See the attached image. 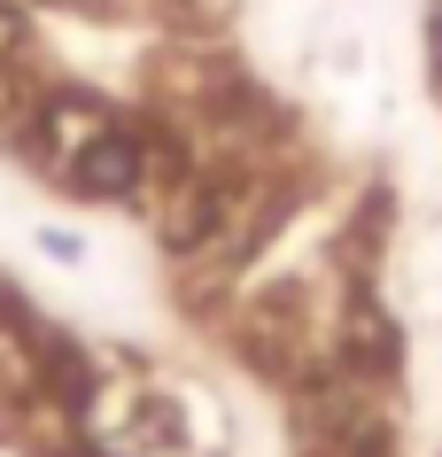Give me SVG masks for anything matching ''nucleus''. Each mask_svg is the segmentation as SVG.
<instances>
[{"mask_svg": "<svg viewBox=\"0 0 442 457\" xmlns=\"http://www.w3.org/2000/svg\"><path fill=\"white\" fill-rule=\"evenodd\" d=\"M63 187L71 194H86V202H132V194L147 187V147H140V132L132 124H109L86 155H78L71 170H63Z\"/></svg>", "mask_w": 442, "mask_h": 457, "instance_id": "1", "label": "nucleus"}, {"mask_svg": "<svg viewBox=\"0 0 442 457\" xmlns=\"http://www.w3.org/2000/svg\"><path fill=\"white\" fill-rule=\"evenodd\" d=\"M427 86L442 101V0H427Z\"/></svg>", "mask_w": 442, "mask_h": 457, "instance_id": "4", "label": "nucleus"}, {"mask_svg": "<svg viewBox=\"0 0 442 457\" xmlns=\"http://www.w3.org/2000/svg\"><path fill=\"white\" fill-rule=\"evenodd\" d=\"M372 248H388V194H365V210L349 217V233L334 241V264H342L349 279H365V271H372Z\"/></svg>", "mask_w": 442, "mask_h": 457, "instance_id": "3", "label": "nucleus"}, {"mask_svg": "<svg viewBox=\"0 0 442 457\" xmlns=\"http://www.w3.org/2000/svg\"><path fill=\"white\" fill-rule=\"evenodd\" d=\"M334 357H342L357 380L396 387V372H404V326H396L365 287H349V318H342V349H334Z\"/></svg>", "mask_w": 442, "mask_h": 457, "instance_id": "2", "label": "nucleus"}]
</instances>
